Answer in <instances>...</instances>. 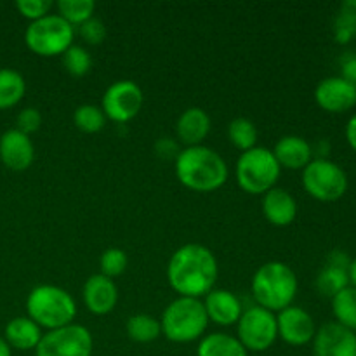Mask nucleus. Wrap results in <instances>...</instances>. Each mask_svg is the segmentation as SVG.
Masks as SVG:
<instances>
[{"label":"nucleus","instance_id":"1","mask_svg":"<svg viewBox=\"0 0 356 356\" xmlns=\"http://www.w3.org/2000/svg\"><path fill=\"white\" fill-rule=\"evenodd\" d=\"M219 277L216 256L202 243L179 247L167 264V278L179 298H205Z\"/></svg>","mask_w":356,"mask_h":356},{"label":"nucleus","instance_id":"2","mask_svg":"<svg viewBox=\"0 0 356 356\" xmlns=\"http://www.w3.org/2000/svg\"><path fill=\"white\" fill-rule=\"evenodd\" d=\"M176 176L188 190L211 193L228 181V165L209 146H186L176 155Z\"/></svg>","mask_w":356,"mask_h":356},{"label":"nucleus","instance_id":"3","mask_svg":"<svg viewBox=\"0 0 356 356\" xmlns=\"http://www.w3.org/2000/svg\"><path fill=\"white\" fill-rule=\"evenodd\" d=\"M252 296L257 306L271 313L289 308L298 296V277L282 261L264 263L252 277Z\"/></svg>","mask_w":356,"mask_h":356},{"label":"nucleus","instance_id":"4","mask_svg":"<svg viewBox=\"0 0 356 356\" xmlns=\"http://www.w3.org/2000/svg\"><path fill=\"white\" fill-rule=\"evenodd\" d=\"M28 318L40 329L56 330L72 325L76 316V302L68 291L56 285H38L26 298Z\"/></svg>","mask_w":356,"mask_h":356},{"label":"nucleus","instance_id":"5","mask_svg":"<svg viewBox=\"0 0 356 356\" xmlns=\"http://www.w3.org/2000/svg\"><path fill=\"white\" fill-rule=\"evenodd\" d=\"M209 325L204 302L193 298H177L163 309L160 327L172 343H191L200 339Z\"/></svg>","mask_w":356,"mask_h":356},{"label":"nucleus","instance_id":"6","mask_svg":"<svg viewBox=\"0 0 356 356\" xmlns=\"http://www.w3.org/2000/svg\"><path fill=\"white\" fill-rule=\"evenodd\" d=\"M235 172L236 183L245 193L264 195L277 186L282 167L271 149L256 146L240 155Z\"/></svg>","mask_w":356,"mask_h":356},{"label":"nucleus","instance_id":"7","mask_svg":"<svg viewBox=\"0 0 356 356\" xmlns=\"http://www.w3.org/2000/svg\"><path fill=\"white\" fill-rule=\"evenodd\" d=\"M75 30L59 14H47L37 21H31L24 31L28 49L42 58L63 56L73 45Z\"/></svg>","mask_w":356,"mask_h":356},{"label":"nucleus","instance_id":"8","mask_svg":"<svg viewBox=\"0 0 356 356\" xmlns=\"http://www.w3.org/2000/svg\"><path fill=\"white\" fill-rule=\"evenodd\" d=\"M302 186L318 202H337L346 195L348 176L339 163L315 159L302 169Z\"/></svg>","mask_w":356,"mask_h":356},{"label":"nucleus","instance_id":"9","mask_svg":"<svg viewBox=\"0 0 356 356\" xmlns=\"http://www.w3.org/2000/svg\"><path fill=\"white\" fill-rule=\"evenodd\" d=\"M236 334H238L236 339L247 351L259 353L270 350L278 339L277 316L261 306H250L240 316L236 323Z\"/></svg>","mask_w":356,"mask_h":356},{"label":"nucleus","instance_id":"10","mask_svg":"<svg viewBox=\"0 0 356 356\" xmlns=\"http://www.w3.org/2000/svg\"><path fill=\"white\" fill-rule=\"evenodd\" d=\"M94 339L83 325L61 327L47 330L35 348V356H92Z\"/></svg>","mask_w":356,"mask_h":356},{"label":"nucleus","instance_id":"11","mask_svg":"<svg viewBox=\"0 0 356 356\" xmlns=\"http://www.w3.org/2000/svg\"><path fill=\"white\" fill-rule=\"evenodd\" d=\"M143 90L132 80H117L103 94L101 110L117 124H127L141 111Z\"/></svg>","mask_w":356,"mask_h":356},{"label":"nucleus","instance_id":"12","mask_svg":"<svg viewBox=\"0 0 356 356\" xmlns=\"http://www.w3.org/2000/svg\"><path fill=\"white\" fill-rule=\"evenodd\" d=\"M278 337L291 346H306L313 343L316 325L313 316L299 306H289L277 315Z\"/></svg>","mask_w":356,"mask_h":356},{"label":"nucleus","instance_id":"13","mask_svg":"<svg viewBox=\"0 0 356 356\" xmlns=\"http://www.w3.org/2000/svg\"><path fill=\"white\" fill-rule=\"evenodd\" d=\"M315 101L327 113H346L356 106V87L343 76H327L316 86Z\"/></svg>","mask_w":356,"mask_h":356},{"label":"nucleus","instance_id":"14","mask_svg":"<svg viewBox=\"0 0 356 356\" xmlns=\"http://www.w3.org/2000/svg\"><path fill=\"white\" fill-rule=\"evenodd\" d=\"M315 356H356V332L329 322L316 329L313 337Z\"/></svg>","mask_w":356,"mask_h":356},{"label":"nucleus","instance_id":"15","mask_svg":"<svg viewBox=\"0 0 356 356\" xmlns=\"http://www.w3.org/2000/svg\"><path fill=\"white\" fill-rule=\"evenodd\" d=\"M0 160L7 169L23 172L33 163L35 148L30 136L17 129H9L0 136Z\"/></svg>","mask_w":356,"mask_h":356},{"label":"nucleus","instance_id":"16","mask_svg":"<svg viewBox=\"0 0 356 356\" xmlns=\"http://www.w3.org/2000/svg\"><path fill=\"white\" fill-rule=\"evenodd\" d=\"M350 256L343 250H334L327 264L316 277V291L325 298L332 299L343 289L350 287Z\"/></svg>","mask_w":356,"mask_h":356},{"label":"nucleus","instance_id":"17","mask_svg":"<svg viewBox=\"0 0 356 356\" xmlns=\"http://www.w3.org/2000/svg\"><path fill=\"white\" fill-rule=\"evenodd\" d=\"M83 302L92 315H108L118 302L117 285L104 275H92L83 285Z\"/></svg>","mask_w":356,"mask_h":356},{"label":"nucleus","instance_id":"18","mask_svg":"<svg viewBox=\"0 0 356 356\" xmlns=\"http://www.w3.org/2000/svg\"><path fill=\"white\" fill-rule=\"evenodd\" d=\"M205 313H207L209 322H214L216 325L229 327L238 323L242 316L243 308L240 299L233 292L226 289H212L204 301Z\"/></svg>","mask_w":356,"mask_h":356},{"label":"nucleus","instance_id":"19","mask_svg":"<svg viewBox=\"0 0 356 356\" xmlns=\"http://www.w3.org/2000/svg\"><path fill=\"white\" fill-rule=\"evenodd\" d=\"M263 214L270 225L284 228L298 218V204L294 197L284 188H271L263 197Z\"/></svg>","mask_w":356,"mask_h":356},{"label":"nucleus","instance_id":"20","mask_svg":"<svg viewBox=\"0 0 356 356\" xmlns=\"http://www.w3.org/2000/svg\"><path fill=\"white\" fill-rule=\"evenodd\" d=\"M282 169L302 170L313 160V148L301 136H284L271 149Z\"/></svg>","mask_w":356,"mask_h":356},{"label":"nucleus","instance_id":"21","mask_svg":"<svg viewBox=\"0 0 356 356\" xmlns=\"http://www.w3.org/2000/svg\"><path fill=\"white\" fill-rule=\"evenodd\" d=\"M211 132V117L198 106H191L179 115L176 122V134L186 146L202 145Z\"/></svg>","mask_w":356,"mask_h":356},{"label":"nucleus","instance_id":"22","mask_svg":"<svg viewBox=\"0 0 356 356\" xmlns=\"http://www.w3.org/2000/svg\"><path fill=\"white\" fill-rule=\"evenodd\" d=\"M42 332L40 327L30 320L28 316H16L10 320L3 330V339L9 344L10 350H19V351H30L35 350L40 343Z\"/></svg>","mask_w":356,"mask_h":356},{"label":"nucleus","instance_id":"23","mask_svg":"<svg viewBox=\"0 0 356 356\" xmlns=\"http://www.w3.org/2000/svg\"><path fill=\"white\" fill-rule=\"evenodd\" d=\"M197 356H249V351L236 337L225 332H214L202 337Z\"/></svg>","mask_w":356,"mask_h":356},{"label":"nucleus","instance_id":"24","mask_svg":"<svg viewBox=\"0 0 356 356\" xmlns=\"http://www.w3.org/2000/svg\"><path fill=\"white\" fill-rule=\"evenodd\" d=\"M26 92V83L21 73L10 68H0V110L16 106Z\"/></svg>","mask_w":356,"mask_h":356},{"label":"nucleus","instance_id":"25","mask_svg":"<svg viewBox=\"0 0 356 356\" xmlns=\"http://www.w3.org/2000/svg\"><path fill=\"white\" fill-rule=\"evenodd\" d=\"M332 315L336 323L356 332V289L346 287L332 298Z\"/></svg>","mask_w":356,"mask_h":356},{"label":"nucleus","instance_id":"26","mask_svg":"<svg viewBox=\"0 0 356 356\" xmlns=\"http://www.w3.org/2000/svg\"><path fill=\"white\" fill-rule=\"evenodd\" d=\"M160 334H162V327H160V320H156L155 316L139 313L127 320V336L134 343H153L159 339Z\"/></svg>","mask_w":356,"mask_h":356},{"label":"nucleus","instance_id":"27","mask_svg":"<svg viewBox=\"0 0 356 356\" xmlns=\"http://www.w3.org/2000/svg\"><path fill=\"white\" fill-rule=\"evenodd\" d=\"M257 127L254 125L252 120L249 118H235V120L229 122L228 125V139L235 148H238L240 152H249V149L256 148L257 143Z\"/></svg>","mask_w":356,"mask_h":356},{"label":"nucleus","instance_id":"28","mask_svg":"<svg viewBox=\"0 0 356 356\" xmlns=\"http://www.w3.org/2000/svg\"><path fill=\"white\" fill-rule=\"evenodd\" d=\"M356 37V0H346L341 6L334 21V38L337 44L346 45Z\"/></svg>","mask_w":356,"mask_h":356},{"label":"nucleus","instance_id":"29","mask_svg":"<svg viewBox=\"0 0 356 356\" xmlns=\"http://www.w3.org/2000/svg\"><path fill=\"white\" fill-rule=\"evenodd\" d=\"M58 14L72 26H80L94 16L96 3L92 0H59L56 3Z\"/></svg>","mask_w":356,"mask_h":356},{"label":"nucleus","instance_id":"30","mask_svg":"<svg viewBox=\"0 0 356 356\" xmlns=\"http://www.w3.org/2000/svg\"><path fill=\"white\" fill-rule=\"evenodd\" d=\"M73 122L79 131L86 132V134H96V132L103 131V127L106 125V117L99 106L82 104L73 113Z\"/></svg>","mask_w":356,"mask_h":356},{"label":"nucleus","instance_id":"31","mask_svg":"<svg viewBox=\"0 0 356 356\" xmlns=\"http://www.w3.org/2000/svg\"><path fill=\"white\" fill-rule=\"evenodd\" d=\"M63 66L66 72L73 76H83L89 73L90 66H92V58H90L89 51L80 45H72L66 52L61 56Z\"/></svg>","mask_w":356,"mask_h":356},{"label":"nucleus","instance_id":"32","mask_svg":"<svg viewBox=\"0 0 356 356\" xmlns=\"http://www.w3.org/2000/svg\"><path fill=\"white\" fill-rule=\"evenodd\" d=\"M99 268L101 275H104V277L113 280L115 277H120L125 271V268H127V254L122 249L111 247V249L104 250L103 256H101Z\"/></svg>","mask_w":356,"mask_h":356},{"label":"nucleus","instance_id":"33","mask_svg":"<svg viewBox=\"0 0 356 356\" xmlns=\"http://www.w3.org/2000/svg\"><path fill=\"white\" fill-rule=\"evenodd\" d=\"M16 9L26 19L37 21L51 14L52 2L51 0H17Z\"/></svg>","mask_w":356,"mask_h":356},{"label":"nucleus","instance_id":"34","mask_svg":"<svg viewBox=\"0 0 356 356\" xmlns=\"http://www.w3.org/2000/svg\"><path fill=\"white\" fill-rule=\"evenodd\" d=\"M80 37L83 38V42L90 45H99L101 42L106 38V26H104L103 21L99 17L92 16L90 19H87L86 23H82L79 26Z\"/></svg>","mask_w":356,"mask_h":356},{"label":"nucleus","instance_id":"35","mask_svg":"<svg viewBox=\"0 0 356 356\" xmlns=\"http://www.w3.org/2000/svg\"><path fill=\"white\" fill-rule=\"evenodd\" d=\"M16 125L17 131L23 132V134H33V132H37L42 125L40 111H38L37 108H24V110L19 111V115H17Z\"/></svg>","mask_w":356,"mask_h":356},{"label":"nucleus","instance_id":"36","mask_svg":"<svg viewBox=\"0 0 356 356\" xmlns=\"http://www.w3.org/2000/svg\"><path fill=\"white\" fill-rule=\"evenodd\" d=\"M346 82L356 87V54H346L341 59V75Z\"/></svg>","mask_w":356,"mask_h":356},{"label":"nucleus","instance_id":"37","mask_svg":"<svg viewBox=\"0 0 356 356\" xmlns=\"http://www.w3.org/2000/svg\"><path fill=\"white\" fill-rule=\"evenodd\" d=\"M344 134H346L348 145L351 146V149H355V152H356V113L351 115V118L348 120L346 131H344Z\"/></svg>","mask_w":356,"mask_h":356},{"label":"nucleus","instance_id":"38","mask_svg":"<svg viewBox=\"0 0 356 356\" xmlns=\"http://www.w3.org/2000/svg\"><path fill=\"white\" fill-rule=\"evenodd\" d=\"M348 273H350V285H351V287L356 289V256L353 257V259H351L350 271H348Z\"/></svg>","mask_w":356,"mask_h":356},{"label":"nucleus","instance_id":"39","mask_svg":"<svg viewBox=\"0 0 356 356\" xmlns=\"http://www.w3.org/2000/svg\"><path fill=\"white\" fill-rule=\"evenodd\" d=\"M0 356H13L10 346L6 343V339H3V337H0Z\"/></svg>","mask_w":356,"mask_h":356}]
</instances>
